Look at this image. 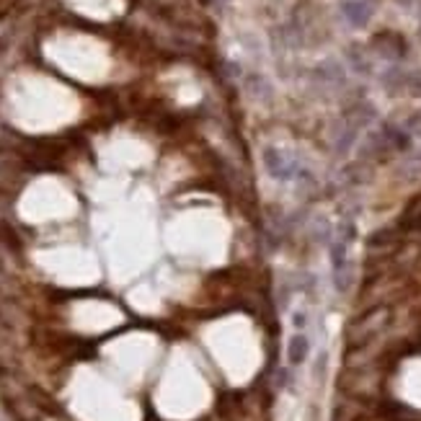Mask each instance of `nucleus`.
I'll return each instance as SVG.
<instances>
[{"instance_id": "1", "label": "nucleus", "mask_w": 421, "mask_h": 421, "mask_svg": "<svg viewBox=\"0 0 421 421\" xmlns=\"http://www.w3.org/2000/svg\"><path fill=\"white\" fill-rule=\"evenodd\" d=\"M385 318H388V310L385 308L369 310L367 316H362L360 321L349 328V341H352V344H364L372 333H377L380 328H383Z\"/></svg>"}, {"instance_id": "2", "label": "nucleus", "mask_w": 421, "mask_h": 421, "mask_svg": "<svg viewBox=\"0 0 421 421\" xmlns=\"http://www.w3.org/2000/svg\"><path fill=\"white\" fill-rule=\"evenodd\" d=\"M310 354V341L305 333H295L292 338H290V344H287V360H290V364L292 367H297V364H302V362L308 360Z\"/></svg>"}, {"instance_id": "3", "label": "nucleus", "mask_w": 421, "mask_h": 421, "mask_svg": "<svg viewBox=\"0 0 421 421\" xmlns=\"http://www.w3.org/2000/svg\"><path fill=\"white\" fill-rule=\"evenodd\" d=\"M344 16L354 23V26H364L369 18V6L364 3V0H346Z\"/></svg>"}, {"instance_id": "4", "label": "nucleus", "mask_w": 421, "mask_h": 421, "mask_svg": "<svg viewBox=\"0 0 421 421\" xmlns=\"http://www.w3.org/2000/svg\"><path fill=\"white\" fill-rule=\"evenodd\" d=\"M406 85H408V90H411L414 96H421V70H419V73H414L411 78H408Z\"/></svg>"}, {"instance_id": "5", "label": "nucleus", "mask_w": 421, "mask_h": 421, "mask_svg": "<svg viewBox=\"0 0 421 421\" xmlns=\"http://www.w3.org/2000/svg\"><path fill=\"white\" fill-rule=\"evenodd\" d=\"M408 127L414 129V127H419L421 129V114H414V117H411V121H408ZM421 135V132H419Z\"/></svg>"}]
</instances>
